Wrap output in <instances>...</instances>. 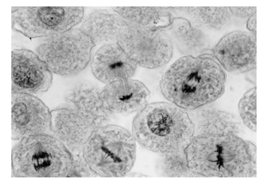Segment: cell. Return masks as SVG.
<instances>
[{
    "mask_svg": "<svg viewBox=\"0 0 263 179\" xmlns=\"http://www.w3.org/2000/svg\"><path fill=\"white\" fill-rule=\"evenodd\" d=\"M72 163L70 150L48 133L21 139L11 151V175L23 178L67 177Z\"/></svg>",
    "mask_w": 263,
    "mask_h": 179,
    "instance_id": "obj_4",
    "label": "cell"
},
{
    "mask_svg": "<svg viewBox=\"0 0 263 179\" xmlns=\"http://www.w3.org/2000/svg\"><path fill=\"white\" fill-rule=\"evenodd\" d=\"M240 116L245 126L257 131V90L256 87L247 91L238 104Z\"/></svg>",
    "mask_w": 263,
    "mask_h": 179,
    "instance_id": "obj_22",
    "label": "cell"
},
{
    "mask_svg": "<svg viewBox=\"0 0 263 179\" xmlns=\"http://www.w3.org/2000/svg\"><path fill=\"white\" fill-rule=\"evenodd\" d=\"M172 41L180 53L185 55H194L205 50L208 46V38L204 32L183 17L173 18L168 28Z\"/></svg>",
    "mask_w": 263,
    "mask_h": 179,
    "instance_id": "obj_17",
    "label": "cell"
},
{
    "mask_svg": "<svg viewBox=\"0 0 263 179\" xmlns=\"http://www.w3.org/2000/svg\"><path fill=\"white\" fill-rule=\"evenodd\" d=\"M52 72L35 52L15 49L11 53V91L43 94L52 86Z\"/></svg>",
    "mask_w": 263,
    "mask_h": 179,
    "instance_id": "obj_9",
    "label": "cell"
},
{
    "mask_svg": "<svg viewBox=\"0 0 263 179\" xmlns=\"http://www.w3.org/2000/svg\"><path fill=\"white\" fill-rule=\"evenodd\" d=\"M65 100L93 129L106 126L111 118L112 114L102 102L99 89L93 85H76L65 96Z\"/></svg>",
    "mask_w": 263,
    "mask_h": 179,
    "instance_id": "obj_15",
    "label": "cell"
},
{
    "mask_svg": "<svg viewBox=\"0 0 263 179\" xmlns=\"http://www.w3.org/2000/svg\"><path fill=\"white\" fill-rule=\"evenodd\" d=\"M132 134L145 150L163 153L183 150L195 134V126L185 110L174 104H147L132 122Z\"/></svg>",
    "mask_w": 263,
    "mask_h": 179,
    "instance_id": "obj_3",
    "label": "cell"
},
{
    "mask_svg": "<svg viewBox=\"0 0 263 179\" xmlns=\"http://www.w3.org/2000/svg\"><path fill=\"white\" fill-rule=\"evenodd\" d=\"M117 43L137 66L145 69L161 68L173 57V41L165 30L129 24L122 30Z\"/></svg>",
    "mask_w": 263,
    "mask_h": 179,
    "instance_id": "obj_8",
    "label": "cell"
},
{
    "mask_svg": "<svg viewBox=\"0 0 263 179\" xmlns=\"http://www.w3.org/2000/svg\"><path fill=\"white\" fill-rule=\"evenodd\" d=\"M151 92L137 79H122L107 84L100 92L101 99L112 115L127 116L138 113L148 104Z\"/></svg>",
    "mask_w": 263,
    "mask_h": 179,
    "instance_id": "obj_12",
    "label": "cell"
},
{
    "mask_svg": "<svg viewBox=\"0 0 263 179\" xmlns=\"http://www.w3.org/2000/svg\"><path fill=\"white\" fill-rule=\"evenodd\" d=\"M196 177H254L257 148L237 135L193 136L185 148Z\"/></svg>",
    "mask_w": 263,
    "mask_h": 179,
    "instance_id": "obj_2",
    "label": "cell"
},
{
    "mask_svg": "<svg viewBox=\"0 0 263 179\" xmlns=\"http://www.w3.org/2000/svg\"><path fill=\"white\" fill-rule=\"evenodd\" d=\"M51 131L71 152L82 151L93 128L74 108L60 107L51 111Z\"/></svg>",
    "mask_w": 263,
    "mask_h": 179,
    "instance_id": "obj_14",
    "label": "cell"
},
{
    "mask_svg": "<svg viewBox=\"0 0 263 179\" xmlns=\"http://www.w3.org/2000/svg\"><path fill=\"white\" fill-rule=\"evenodd\" d=\"M51 111L34 95L12 92L11 138L19 141L28 136L51 131Z\"/></svg>",
    "mask_w": 263,
    "mask_h": 179,
    "instance_id": "obj_10",
    "label": "cell"
},
{
    "mask_svg": "<svg viewBox=\"0 0 263 179\" xmlns=\"http://www.w3.org/2000/svg\"><path fill=\"white\" fill-rule=\"evenodd\" d=\"M82 153L100 177H124L136 163V140L125 128L106 125L93 129Z\"/></svg>",
    "mask_w": 263,
    "mask_h": 179,
    "instance_id": "obj_5",
    "label": "cell"
},
{
    "mask_svg": "<svg viewBox=\"0 0 263 179\" xmlns=\"http://www.w3.org/2000/svg\"><path fill=\"white\" fill-rule=\"evenodd\" d=\"M226 75L210 54L184 55L175 61L162 76V94L183 110L210 105L224 93Z\"/></svg>",
    "mask_w": 263,
    "mask_h": 179,
    "instance_id": "obj_1",
    "label": "cell"
},
{
    "mask_svg": "<svg viewBox=\"0 0 263 179\" xmlns=\"http://www.w3.org/2000/svg\"><path fill=\"white\" fill-rule=\"evenodd\" d=\"M213 56L230 73H246L257 65V39L250 32L235 31L217 43Z\"/></svg>",
    "mask_w": 263,
    "mask_h": 179,
    "instance_id": "obj_11",
    "label": "cell"
},
{
    "mask_svg": "<svg viewBox=\"0 0 263 179\" xmlns=\"http://www.w3.org/2000/svg\"><path fill=\"white\" fill-rule=\"evenodd\" d=\"M128 23L117 14L106 10L91 12L82 23L81 30L93 41L95 45L101 43L117 42L118 38Z\"/></svg>",
    "mask_w": 263,
    "mask_h": 179,
    "instance_id": "obj_16",
    "label": "cell"
},
{
    "mask_svg": "<svg viewBox=\"0 0 263 179\" xmlns=\"http://www.w3.org/2000/svg\"><path fill=\"white\" fill-rule=\"evenodd\" d=\"M230 15H233L237 18H250L256 14L257 8L256 7H247V8H237V7H230L228 8Z\"/></svg>",
    "mask_w": 263,
    "mask_h": 179,
    "instance_id": "obj_24",
    "label": "cell"
},
{
    "mask_svg": "<svg viewBox=\"0 0 263 179\" xmlns=\"http://www.w3.org/2000/svg\"><path fill=\"white\" fill-rule=\"evenodd\" d=\"M156 168L165 177H196L187 164L185 149L163 153Z\"/></svg>",
    "mask_w": 263,
    "mask_h": 179,
    "instance_id": "obj_21",
    "label": "cell"
},
{
    "mask_svg": "<svg viewBox=\"0 0 263 179\" xmlns=\"http://www.w3.org/2000/svg\"><path fill=\"white\" fill-rule=\"evenodd\" d=\"M91 71L104 84L130 79L136 73V65L117 42L101 47L91 59Z\"/></svg>",
    "mask_w": 263,
    "mask_h": 179,
    "instance_id": "obj_13",
    "label": "cell"
},
{
    "mask_svg": "<svg viewBox=\"0 0 263 179\" xmlns=\"http://www.w3.org/2000/svg\"><path fill=\"white\" fill-rule=\"evenodd\" d=\"M173 11L183 12L190 18V22L196 27L207 29L220 30L231 22V15L228 8H211V7H187V8H172Z\"/></svg>",
    "mask_w": 263,
    "mask_h": 179,
    "instance_id": "obj_20",
    "label": "cell"
},
{
    "mask_svg": "<svg viewBox=\"0 0 263 179\" xmlns=\"http://www.w3.org/2000/svg\"><path fill=\"white\" fill-rule=\"evenodd\" d=\"M95 44L82 30L72 28L63 33L50 35L35 49L52 73L59 76H75L91 61Z\"/></svg>",
    "mask_w": 263,
    "mask_h": 179,
    "instance_id": "obj_6",
    "label": "cell"
},
{
    "mask_svg": "<svg viewBox=\"0 0 263 179\" xmlns=\"http://www.w3.org/2000/svg\"><path fill=\"white\" fill-rule=\"evenodd\" d=\"M113 11L128 24L151 29L167 30L174 18L168 8L158 7H117Z\"/></svg>",
    "mask_w": 263,
    "mask_h": 179,
    "instance_id": "obj_19",
    "label": "cell"
},
{
    "mask_svg": "<svg viewBox=\"0 0 263 179\" xmlns=\"http://www.w3.org/2000/svg\"><path fill=\"white\" fill-rule=\"evenodd\" d=\"M72 163L67 177H100L91 169L83 156L82 151L71 152Z\"/></svg>",
    "mask_w": 263,
    "mask_h": 179,
    "instance_id": "obj_23",
    "label": "cell"
},
{
    "mask_svg": "<svg viewBox=\"0 0 263 179\" xmlns=\"http://www.w3.org/2000/svg\"><path fill=\"white\" fill-rule=\"evenodd\" d=\"M195 132L204 136L237 135L240 132L238 122L234 115L214 109L200 110L194 116Z\"/></svg>",
    "mask_w": 263,
    "mask_h": 179,
    "instance_id": "obj_18",
    "label": "cell"
},
{
    "mask_svg": "<svg viewBox=\"0 0 263 179\" xmlns=\"http://www.w3.org/2000/svg\"><path fill=\"white\" fill-rule=\"evenodd\" d=\"M247 28L250 31V33L256 36L257 35V15L256 14L249 18L247 23Z\"/></svg>",
    "mask_w": 263,
    "mask_h": 179,
    "instance_id": "obj_25",
    "label": "cell"
},
{
    "mask_svg": "<svg viewBox=\"0 0 263 179\" xmlns=\"http://www.w3.org/2000/svg\"><path fill=\"white\" fill-rule=\"evenodd\" d=\"M83 17L82 7H13L11 26L29 39L46 38L72 29Z\"/></svg>",
    "mask_w": 263,
    "mask_h": 179,
    "instance_id": "obj_7",
    "label": "cell"
}]
</instances>
